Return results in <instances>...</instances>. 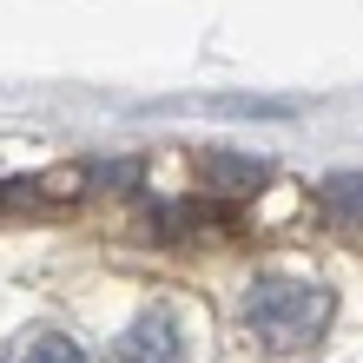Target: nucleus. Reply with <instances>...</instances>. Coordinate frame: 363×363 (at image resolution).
<instances>
[{
  "mask_svg": "<svg viewBox=\"0 0 363 363\" xmlns=\"http://www.w3.org/2000/svg\"><path fill=\"white\" fill-rule=\"evenodd\" d=\"M0 363H86V350L67 344V337H53V330H40V337H20Z\"/></svg>",
  "mask_w": 363,
  "mask_h": 363,
  "instance_id": "obj_3",
  "label": "nucleus"
},
{
  "mask_svg": "<svg viewBox=\"0 0 363 363\" xmlns=\"http://www.w3.org/2000/svg\"><path fill=\"white\" fill-rule=\"evenodd\" d=\"M245 324L264 350H311L330 330V291L311 277H258L245 297Z\"/></svg>",
  "mask_w": 363,
  "mask_h": 363,
  "instance_id": "obj_1",
  "label": "nucleus"
},
{
  "mask_svg": "<svg viewBox=\"0 0 363 363\" xmlns=\"http://www.w3.org/2000/svg\"><path fill=\"white\" fill-rule=\"evenodd\" d=\"M113 363H185V330L172 311H139L133 324L119 330Z\"/></svg>",
  "mask_w": 363,
  "mask_h": 363,
  "instance_id": "obj_2",
  "label": "nucleus"
},
{
  "mask_svg": "<svg viewBox=\"0 0 363 363\" xmlns=\"http://www.w3.org/2000/svg\"><path fill=\"white\" fill-rule=\"evenodd\" d=\"M324 205L337 211V218H363V172H344L324 185Z\"/></svg>",
  "mask_w": 363,
  "mask_h": 363,
  "instance_id": "obj_4",
  "label": "nucleus"
}]
</instances>
